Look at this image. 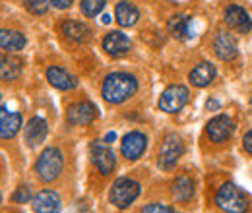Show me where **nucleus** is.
Returning <instances> with one entry per match:
<instances>
[{
    "label": "nucleus",
    "mask_w": 252,
    "mask_h": 213,
    "mask_svg": "<svg viewBox=\"0 0 252 213\" xmlns=\"http://www.w3.org/2000/svg\"><path fill=\"white\" fill-rule=\"evenodd\" d=\"M138 90V82L134 76L125 74V72H115V74H109L103 82V88H101V95L107 103L111 105H121L128 101Z\"/></svg>",
    "instance_id": "1"
},
{
    "label": "nucleus",
    "mask_w": 252,
    "mask_h": 213,
    "mask_svg": "<svg viewBox=\"0 0 252 213\" xmlns=\"http://www.w3.org/2000/svg\"><path fill=\"white\" fill-rule=\"evenodd\" d=\"M216 206L225 213H247L249 212V196L237 184L225 183L216 194Z\"/></svg>",
    "instance_id": "2"
},
{
    "label": "nucleus",
    "mask_w": 252,
    "mask_h": 213,
    "mask_svg": "<svg viewBox=\"0 0 252 213\" xmlns=\"http://www.w3.org/2000/svg\"><path fill=\"white\" fill-rule=\"evenodd\" d=\"M64 167V157L63 152L59 148H45L37 163H35V173L39 177L41 183H53L61 177Z\"/></svg>",
    "instance_id": "3"
},
{
    "label": "nucleus",
    "mask_w": 252,
    "mask_h": 213,
    "mask_svg": "<svg viewBox=\"0 0 252 213\" xmlns=\"http://www.w3.org/2000/svg\"><path fill=\"white\" fill-rule=\"evenodd\" d=\"M142 188H140V183L132 181V179H126V177H121L117 179L113 186H111V192H109V200L115 208L119 210H125L130 204H134V200L140 196Z\"/></svg>",
    "instance_id": "4"
},
{
    "label": "nucleus",
    "mask_w": 252,
    "mask_h": 213,
    "mask_svg": "<svg viewBox=\"0 0 252 213\" xmlns=\"http://www.w3.org/2000/svg\"><path fill=\"white\" fill-rule=\"evenodd\" d=\"M183 153H185L183 138L179 134H167L165 140H163V144H161V150H159V159H158L159 167L161 169L175 167Z\"/></svg>",
    "instance_id": "5"
},
{
    "label": "nucleus",
    "mask_w": 252,
    "mask_h": 213,
    "mask_svg": "<svg viewBox=\"0 0 252 213\" xmlns=\"http://www.w3.org/2000/svg\"><path fill=\"white\" fill-rule=\"evenodd\" d=\"M189 103V90L185 86H169L159 97V109L163 113L175 115Z\"/></svg>",
    "instance_id": "6"
},
{
    "label": "nucleus",
    "mask_w": 252,
    "mask_h": 213,
    "mask_svg": "<svg viewBox=\"0 0 252 213\" xmlns=\"http://www.w3.org/2000/svg\"><path fill=\"white\" fill-rule=\"evenodd\" d=\"M90 155H92V163L101 175H111L117 167V157L111 152L109 144L105 142H94L90 146Z\"/></svg>",
    "instance_id": "7"
},
{
    "label": "nucleus",
    "mask_w": 252,
    "mask_h": 213,
    "mask_svg": "<svg viewBox=\"0 0 252 213\" xmlns=\"http://www.w3.org/2000/svg\"><path fill=\"white\" fill-rule=\"evenodd\" d=\"M146 148H148V138H146V134H142L138 130L128 132L123 138V142H121V153L128 161L140 159L146 152Z\"/></svg>",
    "instance_id": "8"
},
{
    "label": "nucleus",
    "mask_w": 252,
    "mask_h": 213,
    "mask_svg": "<svg viewBox=\"0 0 252 213\" xmlns=\"http://www.w3.org/2000/svg\"><path fill=\"white\" fill-rule=\"evenodd\" d=\"M95 119H97V109H95L94 103H88V101L74 103L66 111V121L70 124H76V126L92 124Z\"/></svg>",
    "instance_id": "9"
},
{
    "label": "nucleus",
    "mask_w": 252,
    "mask_h": 213,
    "mask_svg": "<svg viewBox=\"0 0 252 213\" xmlns=\"http://www.w3.org/2000/svg\"><path fill=\"white\" fill-rule=\"evenodd\" d=\"M223 22L231 28V30L239 31V33H249L252 30V20L249 12L241 6H227L225 14H223Z\"/></svg>",
    "instance_id": "10"
},
{
    "label": "nucleus",
    "mask_w": 252,
    "mask_h": 213,
    "mask_svg": "<svg viewBox=\"0 0 252 213\" xmlns=\"http://www.w3.org/2000/svg\"><path fill=\"white\" fill-rule=\"evenodd\" d=\"M206 132H208L210 140L216 142V144L227 142L233 134V121L225 115H218L206 124Z\"/></svg>",
    "instance_id": "11"
},
{
    "label": "nucleus",
    "mask_w": 252,
    "mask_h": 213,
    "mask_svg": "<svg viewBox=\"0 0 252 213\" xmlns=\"http://www.w3.org/2000/svg\"><path fill=\"white\" fill-rule=\"evenodd\" d=\"M61 196L55 190H41L33 196V212L35 213H61Z\"/></svg>",
    "instance_id": "12"
},
{
    "label": "nucleus",
    "mask_w": 252,
    "mask_h": 213,
    "mask_svg": "<svg viewBox=\"0 0 252 213\" xmlns=\"http://www.w3.org/2000/svg\"><path fill=\"white\" fill-rule=\"evenodd\" d=\"M214 49L221 61H235L239 55L237 39L227 31H218V35L214 39Z\"/></svg>",
    "instance_id": "13"
},
{
    "label": "nucleus",
    "mask_w": 252,
    "mask_h": 213,
    "mask_svg": "<svg viewBox=\"0 0 252 213\" xmlns=\"http://www.w3.org/2000/svg\"><path fill=\"white\" fill-rule=\"evenodd\" d=\"M130 47H132L130 39L126 37L125 33H121V31H111L103 39V49L111 57H123V55H126L130 51Z\"/></svg>",
    "instance_id": "14"
},
{
    "label": "nucleus",
    "mask_w": 252,
    "mask_h": 213,
    "mask_svg": "<svg viewBox=\"0 0 252 213\" xmlns=\"http://www.w3.org/2000/svg\"><path fill=\"white\" fill-rule=\"evenodd\" d=\"M47 132H49L47 122L43 121L41 117H33V119L28 121L26 128H24V138H26V142H28L30 148H37L39 144L45 142Z\"/></svg>",
    "instance_id": "15"
},
{
    "label": "nucleus",
    "mask_w": 252,
    "mask_h": 213,
    "mask_svg": "<svg viewBox=\"0 0 252 213\" xmlns=\"http://www.w3.org/2000/svg\"><path fill=\"white\" fill-rule=\"evenodd\" d=\"M189 80L196 88H206L216 80V66L210 62H200L196 64L189 74Z\"/></svg>",
    "instance_id": "16"
},
{
    "label": "nucleus",
    "mask_w": 252,
    "mask_h": 213,
    "mask_svg": "<svg viewBox=\"0 0 252 213\" xmlns=\"http://www.w3.org/2000/svg\"><path fill=\"white\" fill-rule=\"evenodd\" d=\"M47 80H49V84H51L53 88L63 90V91H68V90L76 88V78L70 76V74H68L64 68H61V66H51V68L47 70Z\"/></svg>",
    "instance_id": "17"
},
{
    "label": "nucleus",
    "mask_w": 252,
    "mask_h": 213,
    "mask_svg": "<svg viewBox=\"0 0 252 213\" xmlns=\"http://www.w3.org/2000/svg\"><path fill=\"white\" fill-rule=\"evenodd\" d=\"M190 28H192V20H190V16H185V14H177V16H173L169 22H167V30L169 33L175 37V39H179V41H183V39H189L190 35Z\"/></svg>",
    "instance_id": "18"
},
{
    "label": "nucleus",
    "mask_w": 252,
    "mask_h": 213,
    "mask_svg": "<svg viewBox=\"0 0 252 213\" xmlns=\"http://www.w3.org/2000/svg\"><path fill=\"white\" fill-rule=\"evenodd\" d=\"M171 192H173V198L177 202H181V204L190 202L192 196H194V183H192V179L187 177V175L177 177L173 186H171Z\"/></svg>",
    "instance_id": "19"
},
{
    "label": "nucleus",
    "mask_w": 252,
    "mask_h": 213,
    "mask_svg": "<svg viewBox=\"0 0 252 213\" xmlns=\"http://www.w3.org/2000/svg\"><path fill=\"white\" fill-rule=\"evenodd\" d=\"M115 18H117L121 28H130L138 22L140 12L132 2H119L117 8H115Z\"/></svg>",
    "instance_id": "20"
},
{
    "label": "nucleus",
    "mask_w": 252,
    "mask_h": 213,
    "mask_svg": "<svg viewBox=\"0 0 252 213\" xmlns=\"http://www.w3.org/2000/svg\"><path fill=\"white\" fill-rule=\"evenodd\" d=\"M61 31L64 33V37H68V39H72V41H78V43L88 41L90 35H92V30H90L86 24L76 22V20L63 22V24H61Z\"/></svg>",
    "instance_id": "21"
},
{
    "label": "nucleus",
    "mask_w": 252,
    "mask_h": 213,
    "mask_svg": "<svg viewBox=\"0 0 252 213\" xmlns=\"http://www.w3.org/2000/svg\"><path fill=\"white\" fill-rule=\"evenodd\" d=\"M22 74V61L8 57V55H0V80L2 82H14L18 80Z\"/></svg>",
    "instance_id": "22"
},
{
    "label": "nucleus",
    "mask_w": 252,
    "mask_h": 213,
    "mask_svg": "<svg viewBox=\"0 0 252 213\" xmlns=\"http://www.w3.org/2000/svg\"><path fill=\"white\" fill-rule=\"evenodd\" d=\"M24 47H26L24 33L14 30H0V49L14 53V51H22Z\"/></svg>",
    "instance_id": "23"
},
{
    "label": "nucleus",
    "mask_w": 252,
    "mask_h": 213,
    "mask_svg": "<svg viewBox=\"0 0 252 213\" xmlns=\"http://www.w3.org/2000/svg\"><path fill=\"white\" fill-rule=\"evenodd\" d=\"M22 128V115L10 113L4 121H0V140H12Z\"/></svg>",
    "instance_id": "24"
},
{
    "label": "nucleus",
    "mask_w": 252,
    "mask_h": 213,
    "mask_svg": "<svg viewBox=\"0 0 252 213\" xmlns=\"http://www.w3.org/2000/svg\"><path fill=\"white\" fill-rule=\"evenodd\" d=\"M80 8H82V14L86 18H95L105 8V0H82Z\"/></svg>",
    "instance_id": "25"
},
{
    "label": "nucleus",
    "mask_w": 252,
    "mask_h": 213,
    "mask_svg": "<svg viewBox=\"0 0 252 213\" xmlns=\"http://www.w3.org/2000/svg\"><path fill=\"white\" fill-rule=\"evenodd\" d=\"M12 202L14 204H28V202H33V196H32V188L30 186H20L16 188V192L12 194Z\"/></svg>",
    "instance_id": "26"
},
{
    "label": "nucleus",
    "mask_w": 252,
    "mask_h": 213,
    "mask_svg": "<svg viewBox=\"0 0 252 213\" xmlns=\"http://www.w3.org/2000/svg\"><path fill=\"white\" fill-rule=\"evenodd\" d=\"M26 8L33 16H43L49 10V2L47 0H26Z\"/></svg>",
    "instance_id": "27"
},
{
    "label": "nucleus",
    "mask_w": 252,
    "mask_h": 213,
    "mask_svg": "<svg viewBox=\"0 0 252 213\" xmlns=\"http://www.w3.org/2000/svg\"><path fill=\"white\" fill-rule=\"evenodd\" d=\"M140 213H175V210L171 206H165V204H148L142 208Z\"/></svg>",
    "instance_id": "28"
},
{
    "label": "nucleus",
    "mask_w": 252,
    "mask_h": 213,
    "mask_svg": "<svg viewBox=\"0 0 252 213\" xmlns=\"http://www.w3.org/2000/svg\"><path fill=\"white\" fill-rule=\"evenodd\" d=\"M53 2V6L55 8H59V10H66V8H70L72 6V2L74 0H51Z\"/></svg>",
    "instance_id": "29"
},
{
    "label": "nucleus",
    "mask_w": 252,
    "mask_h": 213,
    "mask_svg": "<svg viewBox=\"0 0 252 213\" xmlns=\"http://www.w3.org/2000/svg\"><path fill=\"white\" fill-rule=\"evenodd\" d=\"M243 146H245V150L252 155V130H249L247 134H245V140H243Z\"/></svg>",
    "instance_id": "30"
},
{
    "label": "nucleus",
    "mask_w": 252,
    "mask_h": 213,
    "mask_svg": "<svg viewBox=\"0 0 252 213\" xmlns=\"http://www.w3.org/2000/svg\"><path fill=\"white\" fill-rule=\"evenodd\" d=\"M206 109H208V111H218V109H220V101L210 99V101L206 103Z\"/></svg>",
    "instance_id": "31"
},
{
    "label": "nucleus",
    "mask_w": 252,
    "mask_h": 213,
    "mask_svg": "<svg viewBox=\"0 0 252 213\" xmlns=\"http://www.w3.org/2000/svg\"><path fill=\"white\" fill-rule=\"evenodd\" d=\"M115 140H117V132H109V134L103 138V142H105V144H113Z\"/></svg>",
    "instance_id": "32"
},
{
    "label": "nucleus",
    "mask_w": 252,
    "mask_h": 213,
    "mask_svg": "<svg viewBox=\"0 0 252 213\" xmlns=\"http://www.w3.org/2000/svg\"><path fill=\"white\" fill-rule=\"evenodd\" d=\"M8 115H10V111H8L6 107H0V121H4Z\"/></svg>",
    "instance_id": "33"
},
{
    "label": "nucleus",
    "mask_w": 252,
    "mask_h": 213,
    "mask_svg": "<svg viewBox=\"0 0 252 213\" xmlns=\"http://www.w3.org/2000/svg\"><path fill=\"white\" fill-rule=\"evenodd\" d=\"M101 22H103V24H111V16H107V14H105V16L101 18Z\"/></svg>",
    "instance_id": "34"
},
{
    "label": "nucleus",
    "mask_w": 252,
    "mask_h": 213,
    "mask_svg": "<svg viewBox=\"0 0 252 213\" xmlns=\"http://www.w3.org/2000/svg\"><path fill=\"white\" fill-rule=\"evenodd\" d=\"M0 204H2V194H0Z\"/></svg>",
    "instance_id": "35"
},
{
    "label": "nucleus",
    "mask_w": 252,
    "mask_h": 213,
    "mask_svg": "<svg viewBox=\"0 0 252 213\" xmlns=\"http://www.w3.org/2000/svg\"><path fill=\"white\" fill-rule=\"evenodd\" d=\"M0 97H2V95H0Z\"/></svg>",
    "instance_id": "36"
}]
</instances>
